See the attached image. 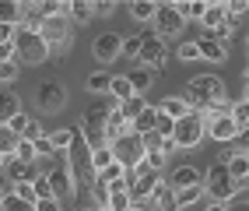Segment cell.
Wrapping results in <instances>:
<instances>
[{"instance_id":"1","label":"cell","mask_w":249,"mask_h":211,"mask_svg":"<svg viewBox=\"0 0 249 211\" xmlns=\"http://www.w3.org/2000/svg\"><path fill=\"white\" fill-rule=\"evenodd\" d=\"M42 39L49 42V57L71 53V46H74V18L71 14H63V18H46Z\"/></svg>"},{"instance_id":"2","label":"cell","mask_w":249,"mask_h":211,"mask_svg":"<svg viewBox=\"0 0 249 211\" xmlns=\"http://www.w3.org/2000/svg\"><path fill=\"white\" fill-rule=\"evenodd\" d=\"M155 36L165 42V39H179L182 36V28H186V18L179 14L176 7V0H169V4H158V14H155Z\"/></svg>"},{"instance_id":"3","label":"cell","mask_w":249,"mask_h":211,"mask_svg":"<svg viewBox=\"0 0 249 211\" xmlns=\"http://www.w3.org/2000/svg\"><path fill=\"white\" fill-rule=\"evenodd\" d=\"M14 46H18V60L21 63H46L49 60V42L42 39V32H25L21 28Z\"/></svg>"},{"instance_id":"4","label":"cell","mask_w":249,"mask_h":211,"mask_svg":"<svg viewBox=\"0 0 249 211\" xmlns=\"http://www.w3.org/2000/svg\"><path fill=\"white\" fill-rule=\"evenodd\" d=\"M112 155H116V162H123L126 169H134L147 152H144L141 134L134 131V134H123V137H116V141H112Z\"/></svg>"},{"instance_id":"5","label":"cell","mask_w":249,"mask_h":211,"mask_svg":"<svg viewBox=\"0 0 249 211\" xmlns=\"http://www.w3.org/2000/svg\"><path fill=\"white\" fill-rule=\"evenodd\" d=\"M204 134H207V123L196 116V113H190L186 120L176 123V144H179V148H186V152L196 148V144L204 141Z\"/></svg>"},{"instance_id":"6","label":"cell","mask_w":249,"mask_h":211,"mask_svg":"<svg viewBox=\"0 0 249 211\" xmlns=\"http://www.w3.org/2000/svg\"><path fill=\"white\" fill-rule=\"evenodd\" d=\"M91 53L98 63H112L116 57H123V36H116V32H102L95 42H91Z\"/></svg>"},{"instance_id":"7","label":"cell","mask_w":249,"mask_h":211,"mask_svg":"<svg viewBox=\"0 0 249 211\" xmlns=\"http://www.w3.org/2000/svg\"><path fill=\"white\" fill-rule=\"evenodd\" d=\"M141 208H144V211H179V208H176V187H172L169 180H161V183L155 187L151 197L141 201Z\"/></svg>"},{"instance_id":"8","label":"cell","mask_w":249,"mask_h":211,"mask_svg":"<svg viewBox=\"0 0 249 211\" xmlns=\"http://www.w3.org/2000/svg\"><path fill=\"white\" fill-rule=\"evenodd\" d=\"M63 106H67V88L63 85H56V81L39 85V109L42 113H60Z\"/></svg>"},{"instance_id":"9","label":"cell","mask_w":249,"mask_h":211,"mask_svg":"<svg viewBox=\"0 0 249 211\" xmlns=\"http://www.w3.org/2000/svg\"><path fill=\"white\" fill-rule=\"evenodd\" d=\"M141 36H144V50H141V63H144V67H147V63H151V67L155 71H161V63H165V57H169V50H165V42L155 36V32H141Z\"/></svg>"},{"instance_id":"10","label":"cell","mask_w":249,"mask_h":211,"mask_svg":"<svg viewBox=\"0 0 249 211\" xmlns=\"http://www.w3.org/2000/svg\"><path fill=\"white\" fill-rule=\"evenodd\" d=\"M4 162V183H25V180H36V169L28 166V162H21L18 155H7L0 158Z\"/></svg>"},{"instance_id":"11","label":"cell","mask_w":249,"mask_h":211,"mask_svg":"<svg viewBox=\"0 0 249 211\" xmlns=\"http://www.w3.org/2000/svg\"><path fill=\"white\" fill-rule=\"evenodd\" d=\"M207 134H211L214 141H221V144H231V141H235L242 131H239V123L231 120V113H221V116L207 127Z\"/></svg>"},{"instance_id":"12","label":"cell","mask_w":249,"mask_h":211,"mask_svg":"<svg viewBox=\"0 0 249 211\" xmlns=\"http://www.w3.org/2000/svg\"><path fill=\"white\" fill-rule=\"evenodd\" d=\"M169 183H172L176 190H186V187H196V183H204V173H200V169H193V166H179V169H172Z\"/></svg>"},{"instance_id":"13","label":"cell","mask_w":249,"mask_h":211,"mask_svg":"<svg viewBox=\"0 0 249 211\" xmlns=\"http://www.w3.org/2000/svg\"><path fill=\"white\" fill-rule=\"evenodd\" d=\"M161 180H165L161 173H151V176H141V180H134V183H130V193H134V201H137V204H141V201H147Z\"/></svg>"},{"instance_id":"14","label":"cell","mask_w":249,"mask_h":211,"mask_svg":"<svg viewBox=\"0 0 249 211\" xmlns=\"http://www.w3.org/2000/svg\"><path fill=\"white\" fill-rule=\"evenodd\" d=\"M196 42H200V57H204V60H211V63H225V60H228V46H225V42H214V39H207V36H200Z\"/></svg>"},{"instance_id":"15","label":"cell","mask_w":249,"mask_h":211,"mask_svg":"<svg viewBox=\"0 0 249 211\" xmlns=\"http://www.w3.org/2000/svg\"><path fill=\"white\" fill-rule=\"evenodd\" d=\"M204 193H207V183H196V187H186V190H176V208H193V204H200L204 201Z\"/></svg>"},{"instance_id":"16","label":"cell","mask_w":249,"mask_h":211,"mask_svg":"<svg viewBox=\"0 0 249 211\" xmlns=\"http://www.w3.org/2000/svg\"><path fill=\"white\" fill-rule=\"evenodd\" d=\"M158 109L165 113V116H172L176 123L190 116V106H186V99H182V95H169V99H165V102H161Z\"/></svg>"},{"instance_id":"17","label":"cell","mask_w":249,"mask_h":211,"mask_svg":"<svg viewBox=\"0 0 249 211\" xmlns=\"http://www.w3.org/2000/svg\"><path fill=\"white\" fill-rule=\"evenodd\" d=\"M176 7H179V14H182L186 21H204L207 0H176Z\"/></svg>"},{"instance_id":"18","label":"cell","mask_w":249,"mask_h":211,"mask_svg":"<svg viewBox=\"0 0 249 211\" xmlns=\"http://www.w3.org/2000/svg\"><path fill=\"white\" fill-rule=\"evenodd\" d=\"M225 18H228V4L225 0H214V4H207V14H204V32L207 28H218V25H225Z\"/></svg>"},{"instance_id":"19","label":"cell","mask_w":249,"mask_h":211,"mask_svg":"<svg viewBox=\"0 0 249 211\" xmlns=\"http://www.w3.org/2000/svg\"><path fill=\"white\" fill-rule=\"evenodd\" d=\"M63 162H67V158H63L60 152H56V155H39L36 162H32V169H36V176H53Z\"/></svg>"},{"instance_id":"20","label":"cell","mask_w":249,"mask_h":211,"mask_svg":"<svg viewBox=\"0 0 249 211\" xmlns=\"http://www.w3.org/2000/svg\"><path fill=\"white\" fill-rule=\"evenodd\" d=\"M228 173H231V180H235V183L246 187V180H249V155L246 152H235L231 162H228Z\"/></svg>"},{"instance_id":"21","label":"cell","mask_w":249,"mask_h":211,"mask_svg":"<svg viewBox=\"0 0 249 211\" xmlns=\"http://www.w3.org/2000/svg\"><path fill=\"white\" fill-rule=\"evenodd\" d=\"M71 18L74 25H88L95 18V0H71Z\"/></svg>"},{"instance_id":"22","label":"cell","mask_w":249,"mask_h":211,"mask_svg":"<svg viewBox=\"0 0 249 211\" xmlns=\"http://www.w3.org/2000/svg\"><path fill=\"white\" fill-rule=\"evenodd\" d=\"M88 92L95 95H109L112 92V74H106V71H95V74H88Z\"/></svg>"},{"instance_id":"23","label":"cell","mask_w":249,"mask_h":211,"mask_svg":"<svg viewBox=\"0 0 249 211\" xmlns=\"http://www.w3.org/2000/svg\"><path fill=\"white\" fill-rule=\"evenodd\" d=\"M158 14V4H151V0H134L130 4V18L134 21H155Z\"/></svg>"},{"instance_id":"24","label":"cell","mask_w":249,"mask_h":211,"mask_svg":"<svg viewBox=\"0 0 249 211\" xmlns=\"http://www.w3.org/2000/svg\"><path fill=\"white\" fill-rule=\"evenodd\" d=\"M158 113H161L158 106H147V109L141 113V116L134 120V131H137V134H147V131H155V127H158Z\"/></svg>"},{"instance_id":"25","label":"cell","mask_w":249,"mask_h":211,"mask_svg":"<svg viewBox=\"0 0 249 211\" xmlns=\"http://www.w3.org/2000/svg\"><path fill=\"white\" fill-rule=\"evenodd\" d=\"M0 21L21 28V0H4V4H0Z\"/></svg>"},{"instance_id":"26","label":"cell","mask_w":249,"mask_h":211,"mask_svg":"<svg viewBox=\"0 0 249 211\" xmlns=\"http://www.w3.org/2000/svg\"><path fill=\"white\" fill-rule=\"evenodd\" d=\"M109 95H112V99H116V102L123 106L126 99H134L137 92H134V85H130V77L123 74V77H112V92H109Z\"/></svg>"},{"instance_id":"27","label":"cell","mask_w":249,"mask_h":211,"mask_svg":"<svg viewBox=\"0 0 249 211\" xmlns=\"http://www.w3.org/2000/svg\"><path fill=\"white\" fill-rule=\"evenodd\" d=\"M18 144H21V134H14L11 127H0V158H7L18 152Z\"/></svg>"},{"instance_id":"28","label":"cell","mask_w":249,"mask_h":211,"mask_svg":"<svg viewBox=\"0 0 249 211\" xmlns=\"http://www.w3.org/2000/svg\"><path fill=\"white\" fill-rule=\"evenodd\" d=\"M126 77H130V85H134V92H137V95H144L147 88H151V81H155V71L141 67V71H130Z\"/></svg>"},{"instance_id":"29","label":"cell","mask_w":249,"mask_h":211,"mask_svg":"<svg viewBox=\"0 0 249 211\" xmlns=\"http://www.w3.org/2000/svg\"><path fill=\"white\" fill-rule=\"evenodd\" d=\"M112 162H116V155H112V144H109V148H102V152H88V166H91L95 173L109 169Z\"/></svg>"},{"instance_id":"30","label":"cell","mask_w":249,"mask_h":211,"mask_svg":"<svg viewBox=\"0 0 249 211\" xmlns=\"http://www.w3.org/2000/svg\"><path fill=\"white\" fill-rule=\"evenodd\" d=\"M18 113H25V109H21V99H18L14 92H7V95H4V106H0V120L11 123L14 116H18Z\"/></svg>"},{"instance_id":"31","label":"cell","mask_w":249,"mask_h":211,"mask_svg":"<svg viewBox=\"0 0 249 211\" xmlns=\"http://www.w3.org/2000/svg\"><path fill=\"white\" fill-rule=\"evenodd\" d=\"M49 137H53V148L60 155L74 148V131H71V127H63V131H49Z\"/></svg>"},{"instance_id":"32","label":"cell","mask_w":249,"mask_h":211,"mask_svg":"<svg viewBox=\"0 0 249 211\" xmlns=\"http://www.w3.org/2000/svg\"><path fill=\"white\" fill-rule=\"evenodd\" d=\"M144 109H147V102H144V95H134V99H126V102L120 106V113H123V116H126L130 123H134V120L141 116Z\"/></svg>"},{"instance_id":"33","label":"cell","mask_w":249,"mask_h":211,"mask_svg":"<svg viewBox=\"0 0 249 211\" xmlns=\"http://www.w3.org/2000/svg\"><path fill=\"white\" fill-rule=\"evenodd\" d=\"M0 211H36V204L21 201L18 193H4V201H0Z\"/></svg>"},{"instance_id":"34","label":"cell","mask_w":249,"mask_h":211,"mask_svg":"<svg viewBox=\"0 0 249 211\" xmlns=\"http://www.w3.org/2000/svg\"><path fill=\"white\" fill-rule=\"evenodd\" d=\"M21 77V60H4L0 63V81L4 85H11V81H18Z\"/></svg>"},{"instance_id":"35","label":"cell","mask_w":249,"mask_h":211,"mask_svg":"<svg viewBox=\"0 0 249 211\" xmlns=\"http://www.w3.org/2000/svg\"><path fill=\"white\" fill-rule=\"evenodd\" d=\"M14 193L28 204H39V190H36V180H25V183H14Z\"/></svg>"},{"instance_id":"36","label":"cell","mask_w":249,"mask_h":211,"mask_svg":"<svg viewBox=\"0 0 249 211\" xmlns=\"http://www.w3.org/2000/svg\"><path fill=\"white\" fill-rule=\"evenodd\" d=\"M14 155H18L21 162H28V166H32V162L39 158V148H36V141H32V137H21V144H18V152H14Z\"/></svg>"},{"instance_id":"37","label":"cell","mask_w":249,"mask_h":211,"mask_svg":"<svg viewBox=\"0 0 249 211\" xmlns=\"http://www.w3.org/2000/svg\"><path fill=\"white\" fill-rule=\"evenodd\" d=\"M134 204H137V201H134V193H130V190L112 193V197H109V208H112V211H130Z\"/></svg>"},{"instance_id":"38","label":"cell","mask_w":249,"mask_h":211,"mask_svg":"<svg viewBox=\"0 0 249 211\" xmlns=\"http://www.w3.org/2000/svg\"><path fill=\"white\" fill-rule=\"evenodd\" d=\"M141 50H144V36H126V39H123V57L137 60V57H141Z\"/></svg>"},{"instance_id":"39","label":"cell","mask_w":249,"mask_h":211,"mask_svg":"<svg viewBox=\"0 0 249 211\" xmlns=\"http://www.w3.org/2000/svg\"><path fill=\"white\" fill-rule=\"evenodd\" d=\"M231 120L239 123V131H246V127H249V102H246V99H239L235 106H231Z\"/></svg>"},{"instance_id":"40","label":"cell","mask_w":249,"mask_h":211,"mask_svg":"<svg viewBox=\"0 0 249 211\" xmlns=\"http://www.w3.org/2000/svg\"><path fill=\"white\" fill-rule=\"evenodd\" d=\"M141 141H144V152L151 155V152H161L165 148V137L158 134V131H147V134H141Z\"/></svg>"},{"instance_id":"41","label":"cell","mask_w":249,"mask_h":211,"mask_svg":"<svg viewBox=\"0 0 249 211\" xmlns=\"http://www.w3.org/2000/svg\"><path fill=\"white\" fill-rule=\"evenodd\" d=\"M179 60H204L200 57V42H179Z\"/></svg>"},{"instance_id":"42","label":"cell","mask_w":249,"mask_h":211,"mask_svg":"<svg viewBox=\"0 0 249 211\" xmlns=\"http://www.w3.org/2000/svg\"><path fill=\"white\" fill-rule=\"evenodd\" d=\"M155 131H158L161 137H176V120L165 116V113H158V127H155Z\"/></svg>"},{"instance_id":"43","label":"cell","mask_w":249,"mask_h":211,"mask_svg":"<svg viewBox=\"0 0 249 211\" xmlns=\"http://www.w3.org/2000/svg\"><path fill=\"white\" fill-rule=\"evenodd\" d=\"M116 14V0H95V18H112Z\"/></svg>"},{"instance_id":"44","label":"cell","mask_w":249,"mask_h":211,"mask_svg":"<svg viewBox=\"0 0 249 211\" xmlns=\"http://www.w3.org/2000/svg\"><path fill=\"white\" fill-rule=\"evenodd\" d=\"M36 148H39V155H56V148H53V137H49L46 131L36 137Z\"/></svg>"},{"instance_id":"45","label":"cell","mask_w":249,"mask_h":211,"mask_svg":"<svg viewBox=\"0 0 249 211\" xmlns=\"http://www.w3.org/2000/svg\"><path fill=\"white\" fill-rule=\"evenodd\" d=\"M228 14H235V18L249 14V0H228Z\"/></svg>"},{"instance_id":"46","label":"cell","mask_w":249,"mask_h":211,"mask_svg":"<svg viewBox=\"0 0 249 211\" xmlns=\"http://www.w3.org/2000/svg\"><path fill=\"white\" fill-rule=\"evenodd\" d=\"M36 211H63V204H60V197H42L36 204Z\"/></svg>"},{"instance_id":"47","label":"cell","mask_w":249,"mask_h":211,"mask_svg":"<svg viewBox=\"0 0 249 211\" xmlns=\"http://www.w3.org/2000/svg\"><path fill=\"white\" fill-rule=\"evenodd\" d=\"M147 162H151V169H165V162H169V155H165V152H151V155H147Z\"/></svg>"},{"instance_id":"48","label":"cell","mask_w":249,"mask_h":211,"mask_svg":"<svg viewBox=\"0 0 249 211\" xmlns=\"http://www.w3.org/2000/svg\"><path fill=\"white\" fill-rule=\"evenodd\" d=\"M231 144H235V152H246V155H249V127H246V131H242L235 141H231Z\"/></svg>"},{"instance_id":"49","label":"cell","mask_w":249,"mask_h":211,"mask_svg":"<svg viewBox=\"0 0 249 211\" xmlns=\"http://www.w3.org/2000/svg\"><path fill=\"white\" fill-rule=\"evenodd\" d=\"M207 211H228V204H225V201H211Z\"/></svg>"},{"instance_id":"50","label":"cell","mask_w":249,"mask_h":211,"mask_svg":"<svg viewBox=\"0 0 249 211\" xmlns=\"http://www.w3.org/2000/svg\"><path fill=\"white\" fill-rule=\"evenodd\" d=\"M242 99H246V102H249V81H246V92H242Z\"/></svg>"},{"instance_id":"51","label":"cell","mask_w":249,"mask_h":211,"mask_svg":"<svg viewBox=\"0 0 249 211\" xmlns=\"http://www.w3.org/2000/svg\"><path fill=\"white\" fill-rule=\"evenodd\" d=\"M130 211H144V208H141V204H134V208H130Z\"/></svg>"},{"instance_id":"52","label":"cell","mask_w":249,"mask_h":211,"mask_svg":"<svg viewBox=\"0 0 249 211\" xmlns=\"http://www.w3.org/2000/svg\"><path fill=\"white\" fill-rule=\"evenodd\" d=\"M95 211H112V208H95Z\"/></svg>"},{"instance_id":"53","label":"cell","mask_w":249,"mask_h":211,"mask_svg":"<svg viewBox=\"0 0 249 211\" xmlns=\"http://www.w3.org/2000/svg\"><path fill=\"white\" fill-rule=\"evenodd\" d=\"M246 53H249V39H246Z\"/></svg>"},{"instance_id":"54","label":"cell","mask_w":249,"mask_h":211,"mask_svg":"<svg viewBox=\"0 0 249 211\" xmlns=\"http://www.w3.org/2000/svg\"><path fill=\"white\" fill-rule=\"evenodd\" d=\"M246 81H249V71H246Z\"/></svg>"}]
</instances>
